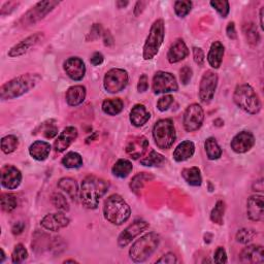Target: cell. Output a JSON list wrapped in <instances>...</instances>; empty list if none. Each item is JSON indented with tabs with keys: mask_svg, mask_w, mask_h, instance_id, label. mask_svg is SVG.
Instances as JSON below:
<instances>
[{
	"mask_svg": "<svg viewBox=\"0 0 264 264\" xmlns=\"http://www.w3.org/2000/svg\"><path fill=\"white\" fill-rule=\"evenodd\" d=\"M110 184L96 175H88L81 185L80 198L82 204L88 209H96L100 199L109 191Z\"/></svg>",
	"mask_w": 264,
	"mask_h": 264,
	"instance_id": "cell-1",
	"label": "cell"
},
{
	"mask_svg": "<svg viewBox=\"0 0 264 264\" xmlns=\"http://www.w3.org/2000/svg\"><path fill=\"white\" fill-rule=\"evenodd\" d=\"M42 81L39 74H24L17 77L5 85L0 89V97L4 100L15 99L29 92Z\"/></svg>",
	"mask_w": 264,
	"mask_h": 264,
	"instance_id": "cell-2",
	"label": "cell"
},
{
	"mask_svg": "<svg viewBox=\"0 0 264 264\" xmlns=\"http://www.w3.org/2000/svg\"><path fill=\"white\" fill-rule=\"evenodd\" d=\"M131 209L128 203L119 194L109 196L103 204V216L113 225H122L128 221Z\"/></svg>",
	"mask_w": 264,
	"mask_h": 264,
	"instance_id": "cell-3",
	"label": "cell"
},
{
	"mask_svg": "<svg viewBox=\"0 0 264 264\" xmlns=\"http://www.w3.org/2000/svg\"><path fill=\"white\" fill-rule=\"evenodd\" d=\"M233 101L237 107L250 115H256L261 110V100L249 84H242L236 87L233 93Z\"/></svg>",
	"mask_w": 264,
	"mask_h": 264,
	"instance_id": "cell-4",
	"label": "cell"
},
{
	"mask_svg": "<svg viewBox=\"0 0 264 264\" xmlns=\"http://www.w3.org/2000/svg\"><path fill=\"white\" fill-rule=\"evenodd\" d=\"M160 243V236L155 232H149L137 239L129 250L130 259L136 263L145 262L157 250Z\"/></svg>",
	"mask_w": 264,
	"mask_h": 264,
	"instance_id": "cell-5",
	"label": "cell"
},
{
	"mask_svg": "<svg viewBox=\"0 0 264 264\" xmlns=\"http://www.w3.org/2000/svg\"><path fill=\"white\" fill-rule=\"evenodd\" d=\"M153 138L156 146L159 149H170L177 139V133H175L172 120L162 119L157 121L153 127Z\"/></svg>",
	"mask_w": 264,
	"mask_h": 264,
	"instance_id": "cell-6",
	"label": "cell"
},
{
	"mask_svg": "<svg viewBox=\"0 0 264 264\" xmlns=\"http://www.w3.org/2000/svg\"><path fill=\"white\" fill-rule=\"evenodd\" d=\"M165 37V26L162 19L156 20L151 26L148 38L144 46L143 57L145 60H152L159 52Z\"/></svg>",
	"mask_w": 264,
	"mask_h": 264,
	"instance_id": "cell-7",
	"label": "cell"
},
{
	"mask_svg": "<svg viewBox=\"0 0 264 264\" xmlns=\"http://www.w3.org/2000/svg\"><path fill=\"white\" fill-rule=\"evenodd\" d=\"M128 73L124 69L113 68L105 74L103 79V87L109 93H118L123 91L128 84Z\"/></svg>",
	"mask_w": 264,
	"mask_h": 264,
	"instance_id": "cell-8",
	"label": "cell"
},
{
	"mask_svg": "<svg viewBox=\"0 0 264 264\" xmlns=\"http://www.w3.org/2000/svg\"><path fill=\"white\" fill-rule=\"evenodd\" d=\"M204 120V111L198 103L190 104L186 109L183 118L184 128L187 132L197 131L201 126Z\"/></svg>",
	"mask_w": 264,
	"mask_h": 264,
	"instance_id": "cell-9",
	"label": "cell"
},
{
	"mask_svg": "<svg viewBox=\"0 0 264 264\" xmlns=\"http://www.w3.org/2000/svg\"><path fill=\"white\" fill-rule=\"evenodd\" d=\"M59 2H42L39 3L37 6L29 10L21 19V22L24 26L32 25L37 22L41 21L42 19L54 10L57 6H59Z\"/></svg>",
	"mask_w": 264,
	"mask_h": 264,
	"instance_id": "cell-10",
	"label": "cell"
},
{
	"mask_svg": "<svg viewBox=\"0 0 264 264\" xmlns=\"http://www.w3.org/2000/svg\"><path fill=\"white\" fill-rule=\"evenodd\" d=\"M179 85L177 79L170 73L157 72L153 78V91L155 94L177 92Z\"/></svg>",
	"mask_w": 264,
	"mask_h": 264,
	"instance_id": "cell-11",
	"label": "cell"
},
{
	"mask_svg": "<svg viewBox=\"0 0 264 264\" xmlns=\"http://www.w3.org/2000/svg\"><path fill=\"white\" fill-rule=\"evenodd\" d=\"M218 86V76L213 70L205 72L199 84V99L202 103H209L214 99Z\"/></svg>",
	"mask_w": 264,
	"mask_h": 264,
	"instance_id": "cell-12",
	"label": "cell"
},
{
	"mask_svg": "<svg viewBox=\"0 0 264 264\" xmlns=\"http://www.w3.org/2000/svg\"><path fill=\"white\" fill-rule=\"evenodd\" d=\"M44 40H45V34L43 32L33 33L32 35H29L28 38L22 40L20 43H18L13 48H11V50L8 53V55L12 58L25 55L26 53H28L34 47H37Z\"/></svg>",
	"mask_w": 264,
	"mask_h": 264,
	"instance_id": "cell-13",
	"label": "cell"
},
{
	"mask_svg": "<svg viewBox=\"0 0 264 264\" xmlns=\"http://www.w3.org/2000/svg\"><path fill=\"white\" fill-rule=\"evenodd\" d=\"M150 227V224L143 220H136L130 224L124 231L121 232L118 237V245L120 248H125L136 236L146 231Z\"/></svg>",
	"mask_w": 264,
	"mask_h": 264,
	"instance_id": "cell-14",
	"label": "cell"
},
{
	"mask_svg": "<svg viewBox=\"0 0 264 264\" xmlns=\"http://www.w3.org/2000/svg\"><path fill=\"white\" fill-rule=\"evenodd\" d=\"M255 145V137L250 131H241L231 140L230 147L233 152L243 154L249 152Z\"/></svg>",
	"mask_w": 264,
	"mask_h": 264,
	"instance_id": "cell-15",
	"label": "cell"
},
{
	"mask_svg": "<svg viewBox=\"0 0 264 264\" xmlns=\"http://www.w3.org/2000/svg\"><path fill=\"white\" fill-rule=\"evenodd\" d=\"M70 223L69 218L63 213H55V214H48L46 215L42 221L41 225L45 229L53 232H57L63 228H66Z\"/></svg>",
	"mask_w": 264,
	"mask_h": 264,
	"instance_id": "cell-16",
	"label": "cell"
},
{
	"mask_svg": "<svg viewBox=\"0 0 264 264\" xmlns=\"http://www.w3.org/2000/svg\"><path fill=\"white\" fill-rule=\"evenodd\" d=\"M66 75L73 81H82L86 75V65L79 57H70L63 64Z\"/></svg>",
	"mask_w": 264,
	"mask_h": 264,
	"instance_id": "cell-17",
	"label": "cell"
},
{
	"mask_svg": "<svg viewBox=\"0 0 264 264\" xmlns=\"http://www.w3.org/2000/svg\"><path fill=\"white\" fill-rule=\"evenodd\" d=\"M22 182V173L13 165H5L2 168V185L6 189H17Z\"/></svg>",
	"mask_w": 264,
	"mask_h": 264,
	"instance_id": "cell-18",
	"label": "cell"
},
{
	"mask_svg": "<svg viewBox=\"0 0 264 264\" xmlns=\"http://www.w3.org/2000/svg\"><path fill=\"white\" fill-rule=\"evenodd\" d=\"M126 153L132 158V159L136 160L139 159L146 155L148 149H149V140L143 136H134L126 145Z\"/></svg>",
	"mask_w": 264,
	"mask_h": 264,
	"instance_id": "cell-19",
	"label": "cell"
},
{
	"mask_svg": "<svg viewBox=\"0 0 264 264\" xmlns=\"http://www.w3.org/2000/svg\"><path fill=\"white\" fill-rule=\"evenodd\" d=\"M247 215L251 221L261 222L264 219V198L262 195H252L247 201Z\"/></svg>",
	"mask_w": 264,
	"mask_h": 264,
	"instance_id": "cell-20",
	"label": "cell"
},
{
	"mask_svg": "<svg viewBox=\"0 0 264 264\" xmlns=\"http://www.w3.org/2000/svg\"><path fill=\"white\" fill-rule=\"evenodd\" d=\"M78 129L76 127L69 126L66 127L58 136V138L55 140L54 143V149L57 153H62L66 149L69 148L78 137Z\"/></svg>",
	"mask_w": 264,
	"mask_h": 264,
	"instance_id": "cell-21",
	"label": "cell"
},
{
	"mask_svg": "<svg viewBox=\"0 0 264 264\" xmlns=\"http://www.w3.org/2000/svg\"><path fill=\"white\" fill-rule=\"evenodd\" d=\"M239 260L242 263H263L264 250L262 245H248L239 254Z\"/></svg>",
	"mask_w": 264,
	"mask_h": 264,
	"instance_id": "cell-22",
	"label": "cell"
},
{
	"mask_svg": "<svg viewBox=\"0 0 264 264\" xmlns=\"http://www.w3.org/2000/svg\"><path fill=\"white\" fill-rule=\"evenodd\" d=\"M189 55V49L185 42L181 39L175 41L168 50L167 60L169 63H178Z\"/></svg>",
	"mask_w": 264,
	"mask_h": 264,
	"instance_id": "cell-23",
	"label": "cell"
},
{
	"mask_svg": "<svg viewBox=\"0 0 264 264\" xmlns=\"http://www.w3.org/2000/svg\"><path fill=\"white\" fill-rule=\"evenodd\" d=\"M130 122L135 127H142L150 120L151 114L144 104H135L130 112Z\"/></svg>",
	"mask_w": 264,
	"mask_h": 264,
	"instance_id": "cell-24",
	"label": "cell"
},
{
	"mask_svg": "<svg viewBox=\"0 0 264 264\" xmlns=\"http://www.w3.org/2000/svg\"><path fill=\"white\" fill-rule=\"evenodd\" d=\"M86 95V88L82 85H77L69 88L66 92L65 98L67 104L70 105V107H78V105L82 104L85 101Z\"/></svg>",
	"mask_w": 264,
	"mask_h": 264,
	"instance_id": "cell-25",
	"label": "cell"
},
{
	"mask_svg": "<svg viewBox=\"0 0 264 264\" xmlns=\"http://www.w3.org/2000/svg\"><path fill=\"white\" fill-rule=\"evenodd\" d=\"M225 53V48L221 42H214L210 46L209 52L207 54V62L208 64L215 69H218L223 61Z\"/></svg>",
	"mask_w": 264,
	"mask_h": 264,
	"instance_id": "cell-26",
	"label": "cell"
},
{
	"mask_svg": "<svg viewBox=\"0 0 264 264\" xmlns=\"http://www.w3.org/2000/svg\"><path fill=\"white\" fill-rule=\"evenodd\" d=\"M51 145L44 140H37L29 147V154L33 159L38 161H44L50 155Z\"/></svg>",
	"mask_w": 264,
	"mask_h": 264,
	"instance_id": "cell-27",
	"label": "cell"
},
{
	"mask_svg": "<svg viewBox=\"0 0 264 264\" xmlns=\"http://www.w3.org/2000/svg\"><path fill=\"white\" fill-rule=\"evenodd\" d=\"M195 153V146L190 140H185L182 142L173 152V159L177 162H183L194 155Z\"/></svg>",
	"mask_w": 264,
	"mask_h": 264,
	"instance_id": "cell-28",
	"label": "cell"
},
{
	"mask_svg": "<svg viewBox=\"0 0 264 264\" xmlns=\"http://www.w3.org/2000/svg\"><path fill=\"white\" fill-rule=\"evenodd\" d=\"M182 177L187 182L188 185L193 186V187H199L202 183L200 169L196 166L184 168L182 170Z\"/></svg>",
	"mask_w": 264,
	"mask_h": 264,
	"instance_id": "cell-29",
	"label": "cell"
},
{
	"mask_svg": "<svg viewBox=\"0 0 264 264\" xmlns=\"http://www.w3.org/2000/svg\"><path fill=\"white\" fill-rule=\"evenodd\" d=\"M58 188L66 192V194L74 201H77L79 196V187L77 182L72 178H63L58 182Z\"/></svg>",
	"mask_w": 264,
	"mask_h": 264,
	"instance_id": "cell-30",
	"label": "cell"
},
{
	"mask_svg": "<svg viewBox=\"0 0 264 264\" xmlns=\"http://www.w3.org/2000/svg\"><path fill=\"white\" fill-rule=\"evenodd\" d=\"M102 111L104 114L109 116H116L119 115L124 108V103L120 98H110L105 99L102 102Z\"/></svg>",
	"mask_w": 264,
	"mask_h": 264,
	"instance_id": "cell-31",
	"label": "cell"
},
{
	"mask_svg": "<svg viewBox=\"0 0 264 264\" xmlns=\"http://www.w3.org/2000/svg\"><path fill=\"white\" fill-rule=\"evenodd\" d=\"M133 169L132 163L127 159H119L113 166L112 172L117 178L125 179Z\"/></svg>",
	"mask_w": 264,
	"mask_h": 264,
	"instance_id": "cell-32",
	"label": "cell"
},
{
	"mask_svg": "<svg viewBox=\"0 0 264 264\" xmlns=\"http://www.w3.org/2000/svg\"><path fill=\"white\" fill-rule=\"evenodd\" d=\"M204 149L209 160H217L222 156V149L214 137H208L205 140Z\"/></svg>",
	"mask_w": 264,
	"mask_h": 264,
	"instance_id": "cell-33",
	"label": "cell"
},
{
	"mask_svg": "<svg viewBox=\"0 0 264 264\" xmlns=\"http://www.w3.org/2000/svg\"><path fill=\"white\" fill-rule=\"evenodd\" d=\"M165 163V158L157 153L155 150H151L147 155L144 156L143 159H140V164L144 166H162Z\"/></svg>",
	"mask_w": 264,
	"mask_h": 264,
	"instance_id": "cell-34",
	"label": "cell"
},
{
	"mask_svg": "<svg viewBox=\"0 0 264 264\" xmlns=\"http://www.w3.org/2000/svg\"><path fill=\"white\" fill-rule=\"evenodd\" d=\"M61 162L66 168H79L83 165V158L77 152H68L62 158Z\"/></svg>",
	"mask_w": 264,
	"mask_h": 264,
	"instance_id": "cell-35",
	"label": "cell"
},
{
	"mask_svg": "<svg viewBox=\"0 0 264 264\" xmlns=\"http://www.w3.org/2000/svg\"><path fill=\"white\" fill-rule=\"evenodd\" d=\"M0 199H2V208L6 213H12L18 206V198L12 193H3Z\"/></svg>",
	"mask_w": 264,
	"mask_h": 264,
	"instance_id": "cell-36",
	"label": "cell"
},
{
	"mask_svg": "<svg viewBox=\"0 0 264 264\" xmlns=\"http://www.w3.org/2000/svg\"><path fill=\"white\" fill-rule=\"evenodd\" d=\"M243 34L248 43L252 46H257L260 42V34L254 24H247L243 26Z\"/></svg>",
	"mask_w": 264,
	"mask_h": 264,
	"instance_id": "cell-37",
	"label": "cell"
},
{
	"mask_svg": "<svg viewBox=\"0 0 264 264\" xmlns=\"http://www.w3.org/2000/svg\"><path fill=\"white\" fill-rule=\"evenodd\" d=\"M19 147V139L15 135H7L2 139V150L5 154H11Z\"/></svg>",
	"mask_w": 264,
	"mask_h": 264,
	"instance_id": "cell-38",
	"label": "cell"
},
{
	"mask_svg": "<svg viewBox=\"0 0 264 264\" xmlns=\"http://www.w3.org/2000/svg\"><path fill=\"white\" fill-rule=\"evenodd\" d=\"M224 214H225V202L223 200L217 201L215 207L212 209L210 213V220L213 223L218 225H223L224 222Z\"/></svg>",
	"mask_w": 264,
	"mask_h": 264,
	"instance_id": "cell-39",
	"label": "cell"
},
{
	"mask_svg": "<svg viewBox=\"0 0 264 264\" xmlns=\"http://www.w3.org/2000/svg\"><path fill=\"white\" fill-rule=\"evenodd\" d=\"M256 235L257 232L254 229H250V228H242V229L237 231L235 235V239L239 243L247 244L251 242L256 237Z\"/></svg>",
	"mask_w": 264,
	"mask_h": 264,
	"instance_id": "cell-40",
	"label": "cell"
},
{
	"mask_svg": "<svg viewBox=\"0 0 264 264\" xmlns=\"http://www.w3.org/2000/svg\"><path fill=\"white\" fill-rule=\"evenodd\" d=\"M28 257V252L22 243H18L15 245V249L12 254L13 263H22Z\"/></svg>",
	"mask_w": 264,
	"mask_h": 264,
	"instance_id": "cell-41",
	"label": "cell"
},
{
	"mask_svg": "<svg viewBox=\"0 0 264 264\" xmlns=\"http://www.w3.org/2000/svg\"><path fill=\"white\" fill-rule=\"evenodd\" d=\"M52 203L60 212H68L69 210V203L61 193H54L52 195Z\"/></svg>",
	"mask_w": 264,
	"mask_h": 264,
	"instance_id": "cell-42",
	"label": "cell"
},
{
	"mask_svg": "<svg viewBox=\"0 0 264 264\" xmlns=\"http://www.w3.org/2000/svg\"><path fill=\"white\" fill-rule=\"evenodd\" d=\"M192 10L191 2H175L174 13L179 18H185Z\"/></svg>",
	"mask_w": 264,
	"mask_h": 264,
	"instance_id": "cell-43",
	"label": "cell"
},
{
	"mask_svg": "<svg viewBox=\"0 0 264 264\" xmlns=\"http://www.w3.org/2000/svg\"><path fill=\"white\" fill-rule=\"evenodd\" d=\"M210 6H212L222 18H226L229 14V3L223 0V2H210Z\"/></svg>",
	"mask_w": 264,
	"mask_h": 264,
	"instance_id": "cell-44",
	"label": "cell"
},
{
	"mask_svg": "<svg viewBox=\"0 0 264 264\" xmlns=\"http://www.w3.org/2000/svg\"><path fill=\"white\" fill-rule=\"evenodd\" d=\"M173 102V97L171 95H164L157 102V109L160 112H165L169 109L170 105Z\"/></svg>",
	"mask_w": 264,
	"mask_h": 264,
	"instance_id": "cell-45",
	"label": "cell"
},
{
	"mask_svg": "<svg viewBox=\"0 0 264 264\" xmlns=\"http://www.w3.org/2000/svg\"><path fill=\"white\" fill-rule=\"evenodd\" d=\"M192 76H193V72L192 69L189 67V66H184L183 68H181L180 70V79H181V82L184 84V85H188L192 79Z\"/></svg>",
	"mask_w": 264,
	"mask_h": 264,
	"instance_id": "cell-46",
	"label": "cell"
},
{
	"mask_svg": "<svg viewBox=\"0 0 264 264\" xmlns=\"http://www.w3.org/2000/svg\"><path fill=\"white\" fill-rule=\"evenodd\" d=\"M214 261L216 263H227V254L223 247L217 248L214 255Z\"/></svg>",
	"mask_w": 264,
	"mask_h": 264,
	"instance_id": "cell-47",
	"label": "cell"
},
{
	"mask_svg": "<svg viewBox=\"0 0 264 264\" xmlns=\"http://www.w3.org/2000/svg\"><path fill=\"white\" fill-rule=\"evenodd\" d=\"M193 57L197 65L202 66L204 63V53L200 48H193Z\"/></svg>",
	"mask_w": 264,
	"mask_h": 264,
	"instance_id": "cell-48",
	"label": "cell"
},
{
	"mask_svg": "<svg viewBox=\"0 0 264 264\" xmlns=\"http://www.w3.org/2000/svg\"><path fill=\"white\" fill-rule=\"evenodd\" d=\"M149 88V80L147 75H143L142 77L139 78L138 80V84H137V91L139 93H144L148 90Z\"/></svg>",
	"mask_w": 264,
	"mask_h": 264,
	"instance_id": "cell-49",
	"label": "cell"
},
{
	"mask_svg": "<svg viewBox=\"0 0 264 264\" xmlns=\"http://www.w3.org/2000/svg\"><path fill=\"white\" fill-rule=\"evenodd\" d=\"M177 262H178L177 256H175L173 253H166L160 259H158L156 261V263H164V264H174Z\"/></svg>",
	"mask_w": 264,
	"mask_h": 264,
	"instance_id": "cell-50",
	"label": "cell"
},
{
	"mask_svg": "<svg viewBox=\"0 0 264 264\" xmlns=\"http://www.w3.org/2000/svg\"><path fill=\"white\" fill-rule=\"evenodd\" d=\"M226 33H227V37L229 38L230 40H236L237 34H236V30H235V25L233 22H230L229 24L227 25Z\"/></svg>",
	"mask_w": 264,
	"mask_h": 264,
	"instance_id": "cell-51",
	"label": "cell"
},
{
	"mask_svg": "<svg viewBox=\"0 0 264 264\" xmlns=\"http://www.w3.org/2000/svg\"><path fill=\"white\" fill-rule=\"evenodd\" d=\"M103 60H104V57H103V55L101 54V53L96 52V53H94V54L92 55V57H91V59H90V62H91L92 65H94V66H98V65L102 64Z\"/></svg>",
	"mask_w": 264,
	"mask_h": 264,
	"instance_id": "cell-52",
	"label": "cell"
},
{
	"mask_svg": "<svg viewBox=\"0 0 264 264\" xmlns=\"http://www.w3.org/2000/svg\"><path fill=\"white\" fill-rule=\"evenodd\" d=\"M19 5L18 3H13V2H10V3H7L4 8L2 9V16H5V15H9L12 13V11L15 10V8Z\"/></svg>",
	"mask_w": 264,
	"mask_h": 264,
	"instance_id": "cell-53",
	"label": "cell"
},
{
	"mask_svg": "<svg viewBox=\"0 0 264 264\" xmlns=\"http://www.w3.org/2000/svg\"><path fill=\"white\" fill-rule=\"evenodd\" d=\"M24 229H25V224L23 222H17L16 224H14L12 228V232L15 235H19L24 231Z\"/></svg>",
	"mask_w": 264,
	"mask_h": 264,
	"instance_id": "cell-54",
	"label": "cell"
},
{
	"mask_svg": "<svg viewBox=\"0 0 264 264\" xmlns=\"http://www.w3.org/2000/svg\"><path fill=\"white\" fill-rule=\"evenodd\" d=\"M44 134H45V136L47 138H53V137H55L58 134V129L55 126H50V127H48L45 130Z\"/></svg>",
	"mask_w": 264,
	"mask_h": 264,
	"instance_id": "cell-55",
	"label": "cell"
},
{
	"mask_svg": "<svg viewBox=\"0 0 264 264\" xmlns=\"http://www.w3.org/2000/svg\"><path fill=\"white\" fill-rule=\"evenodd\" d=\"M148 5V3L146 2H138L134 8V16L137 17L139 16L140 14H142L146 8V6Z\"/></svg>",
	"mask_w": 264,
	"mask_h": 264,
	"instance_id": "cell-56",
	"label": "cell"
},
{
	"mask_svg": "<svg viewBox=\"0 0 264 264\" xmlns=\"http://www.w3.org/2000/svg\"><path fill=\"white\" fill-rule=\"evenodd\" d=\"M100 32H101V26H99L98 24H95V25L92 27L91 32H90L91 40H93V35H95V39L99 38V37H100Z\"/></svg>",
	"mask_w": 264,
	"mask_h": 264,
	"instance_id": "cell-57",
	"label": "cell"
},
{
	"mask_svg": "<svg viewBox=\"0 0 264 264\" xmlns=\"http://www.w3.org/2000/svg\"><path fill=\"white\" fill-rule=\"evenodd\" d=\"M104 44H105V46L114 45V40H113L110 32H105L104 33Z\"/></svg>",
	"mask_w": 264,
	"mask_h": 264,
	"instance_id": "cell-58",
	"label": "cell"
},
{
	"mask_svg": "<svg viewBox=\"0 0 264 264\" xmlns=\"http://www.w3.org/2000/svg\"><path fill=\"white\" fill-rule=\"evenodd\" d=\"M117 6L119 7V9L125 8L126 6H128V2H125V3H123V2H118V3H117Z\"/></svg>",
	"mask_w": 264,
	"mask_h": 264,
	"instance_id": "cell-59",
	"label": "cell"
},
{
	"mask_svg": "<svg viewBox=\"0 0 264 264\" xmlns=\"http://www.w3.org/2000/svg\"><path fill=\"white\" fill-rule=\"evenodd\" d=\"M263 9L264 8H262L260 10V27H261V29H263Z\"/></svg>",
	"mask_w": 264,
	"mask_h": 264,
	"instance_id": "cell-60",
	"label": "cell"
},
{
	"mask_svg": "<svg viewBox=\"0 0 264 264\" xmlns=\"http://www.w3.org/2000/svg\"><path fill=\"white\" fill-rule=\"evenodd\" d=\"M6 259V254H5V251L4 249H2V259H0V263H3Z\"/></svg>",
	"mask_w": 264,
	"mask_h": 264,
	"instance_id": "cell-61",
	"label": "cell"
},
{
	"mask_svg": "<svg viewBox=\"0 0 264 264\" xmlns=\"http://www.w3.org/2000/svg\"><path fill=\"white\" fill-rule=\"evenodd\" d=\"M64 263H78L76 260H72V259H69V260H65Z\"/></svg>",
	"mask_w": 264,
	"mask_h": 264,
	"instance_id": "cell-62",
	"label": "cell"
}]
</instances>
